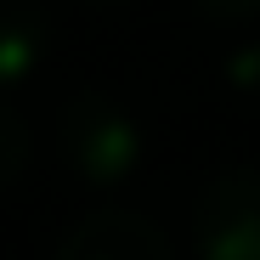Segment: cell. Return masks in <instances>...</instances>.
<instances>
[{"mask_svg":"<svg viewBox=\"0 0 260 260\" xmlns=\"http://www.w3.org/2000/svg\"><path fill=\"white\" fill-rule=\"evenodd\" d=\"M51 46V17L40 0H0V85L28 79L46 62Z\"/></svg>","mask_w":260,"mask_h":260,"instance_id":"obj_4","label":"cell"},{"mask_svg":"<svg viewBox=\"0 0 260 260\" xmlns=\"http://www.w3.org/2000/svg\"><path fill=\"white\" fill-rule=\"evenodd\" d=\"M23 164H28V130H23V119L6 102H0V192L23 176Z\"/></svg>","mask_w":260,"mask_h":260,"instance_id":"obj_5","label":"cell"},{"mask_svg":"<svg viewBox=\"0 0 260 260\" xmlns=\"http://www.w3.org/2000/svg\"><path fill=\"white\" fill-rule=\"evenodd\" d=\"M198 254L204 260H260V170L232 164L198 198Z\"/></svg>","mask_w":260,"mask_h":260,"instance_id":"obj_2","label":"cell"},{"mask_svg":"<svg viewBox=\"0 0 260 260\" xmlns=\"http://www.w3.org/2000/svg\"><path fill=\"white\" fill-rule=\"evenodd\" d=\"M57 260H176L158 221L142 209H91L62 238Z\"/></svg>","mask_w":260,"mask_h":260,"instance_id":"obj_3","label":"cell"},{"mask_svg":"<svg viewBox=\"0 0 260 260\" xmlns=\"http://www.w3.org/2000/svg\"><path fill=\"white\" fill-rule=\"evenodd\" d=\"M62 147H68V158H74V170L85 181L108 187V181H124L130 170H136L142 130H136V119H130L113 96L74 91L62 102Z\"/></svg>","mask_w":260,"mask_h":260,"instance_id":"obj_1","label":"cell"},{"mask_svg":"<svg viewBox=\"0 0 260 260\" xmlns=\"http://www.w3.org/2000/svg\"><path fill=\"white\" fill-rule=\"evenodd\" d=\"M192 6L204 17H215V23H249V17H260V0H192Z\"/></svg>","mask_w":260,"mask_h":260,"instance_id":"obj_6","label":"cell"}]
</instances>
